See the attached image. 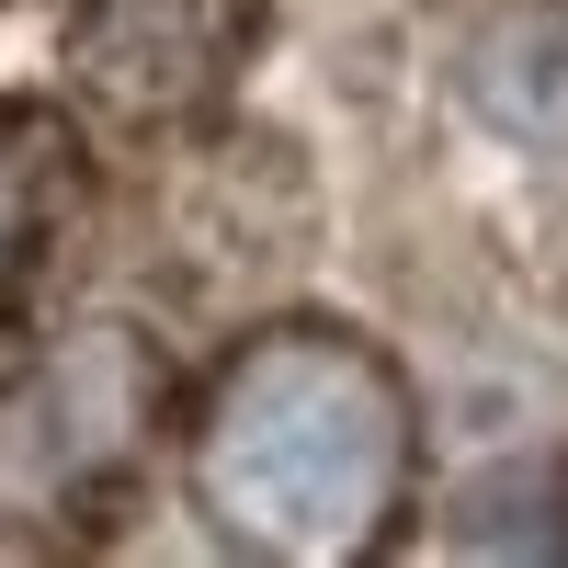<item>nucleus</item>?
Masks as SVG:
<instances>
[{
	"instance_id": "5",
	"label": "nucleus",
	"mask_w": 568,
	"mask_h": 568,
	"mask_svg": "<svg viewBox=\"0 0 568 568\" xmlns=\"http://www.w3.org/2000/svg\"><path fill=\"white\" fill-rule=\"evenodd\" d=\"M58 216H69V125L34 103H0V307L34 284Z\"/></svg>"
},
{
	"instance_id": "2",
	"label": "nucleus",
	"mask_w": 568,
	"mask_h": 568,
	"mask_svg": "<svg viewBox=\"0 0 568 568\" xmlns=\"http://www.w3.org/2000/svg\"><path fill=\"white\" fill-rule=\"evenodd\" d=\"M251 34H262V0H80L58 69L91 125L182 136L240 91Z\"/></svg>"
},
{
	"instance_id": "1",
	"label": "nucleus",
	"mask_w": 568,
	"mask_h": 568,
	"mask_svg": "<svg viewBox=\"0 0 568 568\" xmlns=\"http://www.w3.org/2000/svg\"><path fill=\"white\" fill-rule=\"evenodd\" d=\"M182 489L216 546L273 568H353L409 524L420 409L409 375L329 318H273L205 375L182 420Z\"/></svg>"
},
{
	"instance_id": "6",
	"label": "nucleus",
	"mask_w": 568,
	"mask_h": 568,
	"mask_svg": "<svg viewBox=\"0 0 568 568\" xmlns=\"http://www.w3.org/2000/svg\"><path fill=\"white\" fill-rule=\"evenodd\" d=\"M455 546H500V557H568V466H500L455 500Z\"/></svg>"
},
{
	"instance_id": "4",
	"label": "nucleus",
	"mask_w": 568,
	"mask_h": 568,
	"mask_svg": "<svg viewBox=\"0 0 568 568\" xmlns=\"http://www.w3.org/2000/svg\"><path fill=\"white\" fill-rule=\"evenodd\" d=\"M466 91L500 136L524 149H568V12H500L466 45Z\"/></svg>"
},
{
	"instance_id": "3",
	"label": "nucleus",
	"mask_w": 568,
	"mask_h": 568,
	"mask_svg": "<svg viewBox=\"0 0 568 568\" xmlns=\"http://www.w3.org/2000/svg\"><path fill=\"white\" fill-rule=\"evenodd\" d=\"M149 420H160V364L136 353V329H80V342L58 364H34L12 409H0V444H12V466L34 478V500H103L136 444H149Z\"/></svg>"
}]
</instances>
